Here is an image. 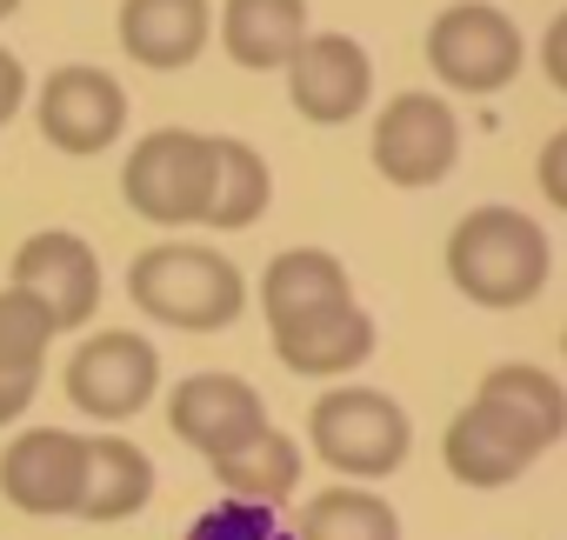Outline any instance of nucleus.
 <instances>
[{"label":"nucleus","instance_id":"nucleus-1","mask_svg":"<svg viewBox=\"0 0 567 540\" xmlns=\"http://www.w3.org/2000/svg\"><path fill=\"white\" fill-rule=\"evenodd\" d=\"M554 247L534 214L520 207H474L447 233V281L474 308H520L547 288Z\"/></svg>","mask_w":567,"mask_h":540},{"label":"nucleus","instance_id":"nucleus-2","mask_svg":"<svg viewBox=\"0 0 567 540\" xmlns=\"http://www.w3.org/2000/svg\"><path fill=\"white\" fill-rule=\"evenodd\" d=\"M127 294L141 314H154L161 328H181V334H214L240 314L247 301V281L240 267L214 247H187V240H167V247H147L134 267H127Z\"/></svg>","mask_w":567,"mask_h":540},{"label":"nucleus","instance_id":"nucleus-3","mask_svg":"<svg viewBox=\"0 0 567 540\" xmlns=\"http://www.w3.org/2000/svg\"><path fill=\"white\" fill-rule=\"evenodd\" d=\"M207 174H214V134L194 127H154L127 167H121V194L141 220L154 227H194L207 214Z\"/></svg>","mask_w":567,"mask_h":540},{"label":"nucleus","instance_id":"nucleus-4","mask_svg":"<svg viewBox=\"0 0 567 540\" xmlns=\"http://www.w3.org/2000/svg\"><path fill=\"white\" fill-rule=\"evenodd\" d=\"M308 434H315V454L354 480H388L401 460H408V414L381 394V387H334L315 401L308 414Z\"/></svg>","mask_w":567,"mask_h":540},{"label":"nucleus","instance_id":"nucleus-5","mask_svg":"<svg viewBox=\"0 0 567 540\" xmlns=\"http://www.w3.org/2000/svg\"><path fill=\"white\" fill-rule=\"evenodd\" d=\"M520 61H527L520 28L501 8H487V0H454L427 28V68L454 94H494L520 74Z\"/></svg>","mask_w":567,"mask_h":540},{"label":"nucleus","instance_id":"nucleus-6","mask_svg":"<svg viewBox=\"0 0 567 540\" xmlns=\"http://www.w3.org/2000/svg\"><path fill=\"white\" fill-rule=\"evenodd\" d=\"M461 160V121L441 94H394L374 121V167L394 187H434Z\"/></svg>","mask_w":567,"mask_h":540},{"label":"nucleus","instance_id":"nucleus-7","mask_svg":"<svg viewBox=\"0 0 567 540\" xmlns=\"http://www.w3.org/2000/svg\"><path fill=\"white\" fill-rule=\"evenodd\" d=\"M161 387V354L141 334H94L74 361H68V401L87 420H134Z\"/></svg>","mask_w":567,"mask_h":540},{"label":"nucleus","instance_id":"nucleus-8","mask_svg":"<svg viewBox=\"0 0 567 540\" xmlns=\"http://www.w3.org/2000/svg\"><path fill=\"white\" fill-rule=\"evenodd\" d=\"M81 487H87V440L68 427H28L21 440H8L0 460V494L21 513H81Z\"/></svg>","mask_w":567,"mask_h":540},{"label":"nucleus","instance_id":"nucleus-9","mask_svg":"<svg viewBox=\"0 0 567 540\" xmlns=\"http://www.w3.org/2000/svg\"><path fill=\"white\" fill-rule=\"evenodd\" d=\"M127 127V94L107 68H54L48 87H41V134L61 147V154H101L114 147Z\"/></svg>","mask_w":567,"mask_h":540},{"label":"nucleus","instance_id":"nucleus-10","mask_svg":"<svg viewBox=\"0 0 567 540\" xmlns=\"http://www.w3.org/2000/svg\"><path fill=\"white\" fill-rule=\"evenodd\" d=\"M288 94L315 127H341L374 94V61L354 34H308L288 61Z\"/></svg>","mask_w":567,"mask_h":540},{"label":"nucleus","instance_id":"nucleus-11","mask_svg":"<svg viewBox=\"0 0 567 540\" xmlns=\"http://www.w3.org/2000/svg\"><path fill=\"white\" fill-rule=\"evenodd\" d=\"M14 288L34 294L54 314V328H81L101 308V260H94V247L81 233L48 227V233L21 240V253H14Z\"/></svg>","mask_w":567,"mask_h":540},{"label":"nucleus","instance_id":"nucleus-12","mask_svg":"<svg viewBox=\"0 0 567 540\" xmlns=\"http://www.w3.org/2000/svg\"><path fill=\"white\" fill-rule=\"evenodd\" d=\"M167 420H174V434L194 454L220 460V454H234L240 440H254L267 427V407H260V394L240 374H187L167 394Z\"/></svg>","mask_w":567,"mask_h":540},{"label":"nucleus","instance_id":"nucleus-13","mask_svg":"<svg viewBox=\"0 0 567 540\" xmlns=\"http://www.w3.org/2000/svg\"><path fill=\"white\" fill-rule=\"evenodd\" d=\"M341 301H354V288H348V267L328 247H288V253H274L267 274H260V308H267L274 334H288V328H301V321H315Z\"/></svg>","mask_w":567,"mask_h":540},{"label":"nucleus","instance_id":"nucleus-14","mask_svg":"<svg viewBox=\"0 0 567 540\" xmlns=\"http://www.w3.org/2000/svg\"><path fill=\"white\" fill-rule=\"evenodd\" d=\"M474 407H481L487 420H501L527 454H540V447H554V440L567 434V387H560L554 374L527 367V361L494 367V374L481 381Z\"/></svg>","mask_w":567,"mask_h":540},{"label":"nucleus","instance_id":"nucleus-15","mask_svg":"<svg viewBox=\"0 0 567 540\" xmlns=\"http://www.w3.org/2000/svg\"><path fill=\"white\" fill-rule=\"evenodd\" d=\"M207 34H214L207 0H121V48L154 74L187 68L207 48Z\"/></svg>","mask_w":567,"mask_h":540},{"label":"nucleus","instance_id":"nucleus-16","mask_svg":"<svg viewBox=\"0 0 567 540\" xmlns=\"http://www.w3.org/2000/svg\"><path fill=\"white\" fill-rule=\"evenodd\" d=\"M301 41H308V0H227L220 8V48L234 54V68L274 74L295 61Z\"/></svg>","mask_w":567,"mask_h":540},{"label":"nucleus","instance_id":"nucleus-17","mask_svg":"<svg viewBox=\"0 0 567 540\" xmlns=\"http://www.w3.org/2000/svg\"><path fill=\"white\" fill-rule=\"evenodd\" d=\"M274 354L295 374H348L374 354V314L361 301H341V308H328L288 334H274Z\"/></svg>","mask_w":567,"mask_h":540},{"label":"nucleus","instance_id":"nucleus-18","mask_svg":"<svg viewBox=\"0 0 567 540\" xmlns=\"http://www.w3.org/2000/svg\"><path fill=\"white\" fill-rule=\"evenodd\" d=\"M441 460H447V474H454L461 487H507V480L527 474L534 454H527L501 420H487L481 407H461L454 427H447V440H441Z\"/></svg>","mask_w":567,"mask_h":540},{"label":"nucleus","instance_id":"nucleus-19","mask_svg":"<svg viewBox=\"0 0 567 540\" xmlns=\"http://www.w3.org/2000/svg\"><path fill=\"white\" fill-rule=\"evenodd\" d=\"M154 494V460L134 440H87V487H81V520H127Z\"/></svg>","mask_w":567,"mask_h":540},{"label":"nucleus","instance_id":"nucleus-20","mask_svg":"<svg viewBox=\"0 0 567 540\" xmlns=\"http://www.w3.org/2000/svg\"><path fill=\"white\" fill-rule=\"evenodd\" d=\"M267 194H274V180H267V160L247 147V141H234V134H220L214 141V174H207V227H220V233H240V227H254L260 214H267Z\"/></svg>","mask_w":567,"mask_h":540},{"label":"nucleus","instance_id":"nucleus-21","mask_svg":"<svg viewBox=\"0 0 567 540\" xmlns=\"http://www.w3.org/2000/svg\"><path fill=\"white\" fill-rule=\"evenodd\" d=\"M214 480H220L234 500H260V507H274V500H288V494L301 487V447H295L288 434L260 427L254 440H240L234 454L214 460Z\"/></svg>","mask_w":567,"mask_h":540},{"label":"nucleus","instance_id":"nucleus-22","mask_svg":"<svg viewBox=\"0 0 567 540\" xmlns=\"http://www.w3.org/2000/svg\"><path fill=\"white\" fill-rule=\"evenodd\" d=\"M295 540H401V520L368 487H328L301 507Z\"/></svg>","mask_w":567,"mask_h":540},{"label":"nucleus","instance_id":"nucleus-23","mask_svg":"<svg viewBox=\"0 0 567 540\" xmlns=\"http://www.w3.org/2000/svg\"><path fill=\"white\" fill-rule=\"evenodd\" d=\"M54 334L61 328H54V314L34 294H21V288L0 294V374H41Z\"/></svg>","mask_w":567,"mask_h":540},{"label":"nucleus","instance_id":"nucleus-24","mask_svg":"<svg viewBox=\"0 0 567 540\" xmlns=\"http://www.w3.org/2000/svg\"><path fill=\"white\" fill-rule=\"evenodd\" d=\"M187 540H295V533L280 527L274 507H260V500H220L214 513L194 520Z\"/></svg>","mask_w":567,"mask_h":540},{"label":"nucleus","instance_id":"nucleus-25","mask_svg":"<svg viewBox=\"0 0 567 540\" xmlns=\"http://www.w3.org/2000/svg\"><path fill=\"white\" fill-rule=\"evenodd\" d=\"M534 180H540V194H547V200L567 214V127H560V134L540 147V167H534Z\"/></svg>","mask_w":567,"mask_h":540},{"label":"nucleus","instance_id":"nucleus-26","mask_svg":"<svg viewBox=\"0 0 567 540\" xmlns=\"http://www.w3.org/2000/svg\"><path fill=\"white\" fill-rule=\"evenodd\" d=\"M540 68H547V81L567 94V14H554V28L540 34Z\"/></svg>","mask_w":567,"mask_h":540},{"label":"nucleus","instance_id":"nucleus-27","mask_svg":"<svg viewBox=\"0 0 567 540\" xmlns=\"http://www.w3.org/2000/svg\"><path fill=\"white\" fill-rule=\"evenodd\" d=\"M21 101H28V68H21L8 48H0V121H14Z\"/></svg>","mask_w":567,"mask_h":540},{"label":"nucleus","instance_id":"nucleus-28","mask_svg":"<svg viewBox=\"0 0 567 540\" xmlns=\"http://www.w3.org/2000/svg\"><path fill=\"white\" fill-rule=\"evenodd\" d=\"M34 387H41V374H0V427H8V420H21V414H28Z\"/></svg>","mask_w":567,"mask_h":540},{"label":"nucleus","instance_id":"nucleus-29","mask_svg":"<svg viewBox=\"0 0 567 540\" xmlns=\"http://www.w3.org/2000/svg\"><path fill=\"white\" fill-rule=\"evenodd\" d=\"M14 8H21V0H0V21H8V14H14Z\"/></svg>","mask_w":567,"mask_h":540},{"label":"nucleus","instance_id":"nucleus-30","mask_svg":"<svg viewBox=\"0 0 567 540\" xmlns=\"http://www.w3.org/2000/svg\"><path fill=\"white\" fill-rule=\"evenodd\" d=\"M560 354H567V334H560Z\"/></svg>","mask_w":567,"mask_h":540}]
</instances>
